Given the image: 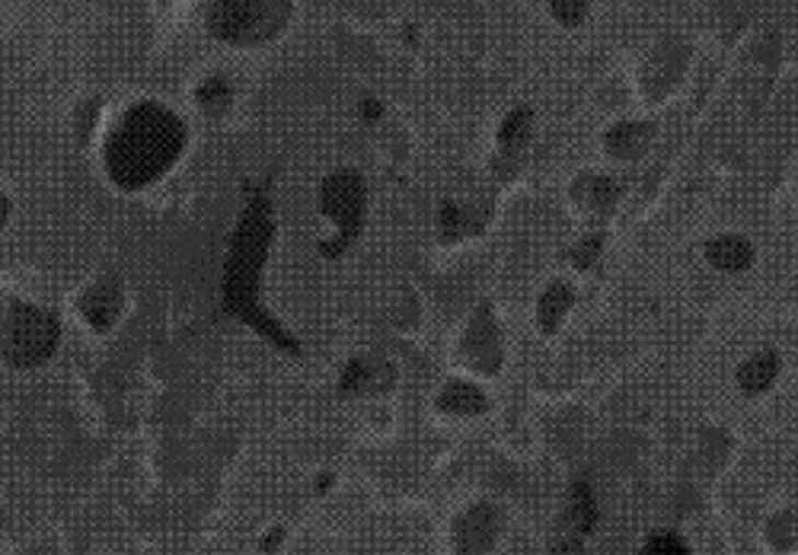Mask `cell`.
<instances>
[{
	"instance_id": "1",
	"label": "cell",
	"mask_w": 798,
	"mask_h": 555,
	"mask_svg": "<svg viewBox=\"0 0 798 555\" xmlns=\"http://www.w3.org/2000/svg\"><path fill=\"white\" fill-rule=\"evenodd\" d=\"M186 144V131L173 112L144 103L131 109L109 135L106 163L122 188H141L173 166Z\"/></svg>"
},
{
	"instance_id": "2",
	"label": "cell",
	"mask_w": 798,
	"mask_h": 555,
	"mask_svg": "<svg viewBox=\"0 0 798 555\" xmlns=\"http://www.w3.org/2000/svg\"><path fill=\"white\" fill-rule=\"evenodd\" d=\"M211 30L228 42H259L271 36L285 16V3H215L208 7Z\"/></svg>"
},
{
	"instance_id": "3",
	"label": "cell",
	"mask_w": 798,
	"mask_h": 555,
	"mask_svg": "<svg viewBox=\"0 0 798 555\" xmlns=\"http://www.w3.org/2000/svg\"><path fill=\"white\" fill-rule=\"evenodd\" d=\"M55 342V323L30 307H13L7 313V355H13L16 361L30 365L42 358Z\"/></svg>"
},
{
	"instance_id": "4",
	"label": "cell",
	"mask_w": 798,
	"mask_h": 555,
	"mask_svg": "<svg viewBox=\"0 0 798 555\" xmlns=\"http://www.w3.org/2000/svg\"><path fill=\"white\" fill-rule=\"evenodd\" d=\"M709 259L716 262L719 268H725V271H741V268L751 265L754 250L741 236H722V240H713L709 243Z\"/></svg>"
},
{
	"instance_id": "5",
	"label": "cell",
	"mask_w": 798,
	"mask_h": 555,
	"mask_svg": "<svg viewBox=\"0 0 798 555\" xmlns=\"http://www.w3.org/2000/svg\"><path fill=\"white\" fill-rule=\"evenodd\" d=\"M776 370H779V358H776V351H770V348H763L761 355H754L744 368H741V386L748 390V393H761L766 390L770 383H773V377H776Z\"/></svg>"
},
{
	"instance_id": "6",
	"label": "cell",
	"mask_w": 798,
	"mask_h": 555,
	"mask_svg": "<svg viewBox=\"0 0 798 555\" xmlns=\"http://www.w3.org/2000/svg\"><path fill=\"white\" fill-rule=\"evenodd\" d=\"M569 297L571 294L563 288V285H556L550 294L543 297V307H540V323H543V329H546V326L553 329V323L559 320V313L569 307Z\"/></svg>"
},
{
	"instance_id": "7",
	"label": "cell",
	"mask_w": 798,
	"mask_h": 555,
	"mask_svg": "<svg viewBox=\"0 0 798 555\" xmlns=\"http://www.w3.org/2000/svg\"><path fill=\"white\" fill-rule=\"evenodd\" d=\"M639 555H690V550H686V543L681 536L664 533V536H655Z\"/></svg>"
},
{
	"instance_id": "8",
	"label": "cell",
	"mask_w": 798,
	"mask_h": 555,
	"mask_svg": "<svg viewBox=\"0 0 798 555\" xmlns=\"http://www.w3.org/2000/svg\"><path fill=\"white\" fill-rule=\"evenodd\" d=\"M553 13H559V16H581L585 13V3H553Z\"/></svg>"
}]
</instances>
